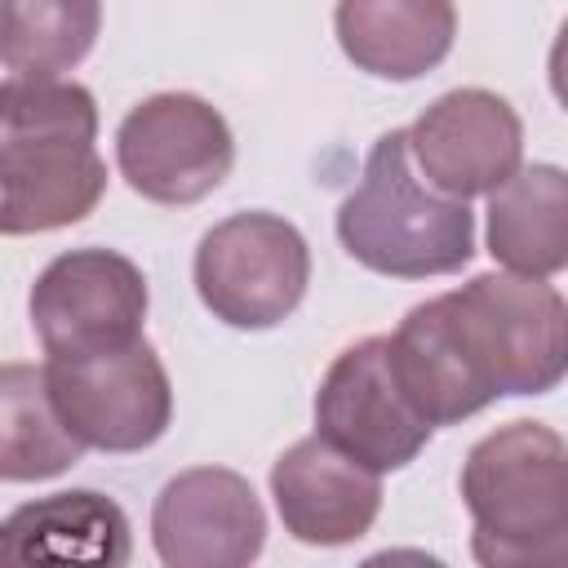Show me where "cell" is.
<instances>
[{"instance_id":"cell-13","label":"cell","mask_w":568,"mask_h":568,"mask_svg":"<svg viewBox=\"0 0 568 568\" xmlns=\"http://www.w3.org/2000/svg\"><path fill=\"white\" fill-rule=\"evenodd\" d=\"M271 497L280 524L302 546H351L382 510V475L306 435L271 466Z\"/></svg>"},{"instance_id":"cell-16","label":"cell","mask_w":568,"mask_h":568,"mask_svg":"<svg viewBox=\"0 0 568 568\" xmlns=\"http://www.w3.org/2000/svg\"><path fill=\"white\" fill-rule=\"evenodd\" d=\"M488 253L537 280L568 266V178L559 164H519L488 191Z\"/></svg>"},{"instance_id":"cell-8","label":"cell","mask_w":568,"mask_h":568,"mask_svg":"<svg viewBox=\"0 0 568 568\" xmlns=\"http://www.w3.org/2000/svg\"><path fill=\"white\" fill-rule=\"evenodd\" d=\"M501 395H546L568 368V306L555 284L488 271L453 288Z\"/></svg>"},{"instance_id":"cell-1","label":"cell","mask_w":568,"mask_h":568,"mask_svg":"<svg viewBox=\"0 0 568 568\" xmlns=\"http://www.w3.org/2000/svg\"><path fill=\"white\" fill-rule=\"evenodd\" d=\"M102 195L93 93L62 75L0 80V235L75 226Z\"/></svg>"},{"instance_id":"cell-10","label":"cell","mask_w":568,"mask_h":568,"mask_svg":"<svg viewBox=\"0 0 568 568\" xmlns=\"http://www.w3.org/2000/svg\"><path fill=\"white\" fill-rule=\"evenodd\" d=\"M404 138L413 169L453 200L497 191L524 160V124L493 89H453L435 98Z\"/></svg>"},{"instance_id":"cell-18","label":"cell","mask_w":568,"mask_h":568,"mask_svg":"<svg viewBox=\"0 0 568 568\" xmlns=\"http://www.w3.org/2000/svg\"><path fill=\"white\" fill-rule=\"evenodd\" d=\"M98 31L102 0H0V67L62 75L93 53Z\"/></svg>"},{"instance_id":"cell-9","label":"cell","mask_w":568,"mask_h":568,"mask_svg":"<svg viewBox=\"0 0 568 568\" xmlns=\"http://www.w3.org/2000/svg\"><path fill=\"white\" fill-rule=\"evenodd\" d=\"M315 435L377 475L404 470L430 444L435 426L404 399L386 337H364L328 364L315 390Z\"/></svg>"},{"instance_id":"cell-11","label":"cell","mask_w":568,"mask_h":568,"mask_svg":"<svg viewBox=\"0 0 568 568\" xmlns=\"http://www.w3.org/2000/svg\"><path fill=\"white\" fill-rule=\"evenodd\" d=\"M386 351L404 399L430 426H457L484 413L493 399H501L488 359L453 293L417 302L386 337Z\"/></svg>"},{"instance_id":"cell-14","label":"cell","mask_w":568,"mask_h":568,"mask_svg":"<svg viewBox=\"0 0 568 568\" xmlns=\"http://www.w3.org/2000/svg\"><path fill=\"white\" fill-rule=\"evenodd\" d=\"M333 36L342 53L377 80H422L457 40L453 0H337Z\"/></svg>"},{"instance_id":"cell-4","label":"cell","mask_w":568,"mask_h":568,"mask_svg":"<svg viewBox=\"0 0 568 568\" xmlns=\"http://www.w3.org/2000/svg\"><path fill=\"white\" fill-rule=\"evenodd\" d=\"M191 275L213 320L262 333L302 306L311 284V248L288 217L248 209L200 235Z\"/></svg>"},{"instance_id":"cell-15","label":"cell","mask_w":568,"mask_h":568,"mask_svg":"<svg viewBox=\"0 0 568 568\" xmlns=\"http://www.w3.org/2000/svg\"><path fill=\"white\" fill-rule=\"evenodd\" d=\"M133 555L129 515L93 488L36 497L0 519V564H106Z\"/></svg>"},{"instance_id":"cell-3","label":"cell","mask_w":568,"mask_h":568,"mask_svg":"<svg viewBox=\"0 0 568 568\" xmlns=\"http://www.w3.org/2000/svg\"><path fill=\"white\" fill-rule=\"evenodd\" d=\"M337 240L364 271L390 280L453 275L475 257V213L435 191L413 169L404 129H390L373 142L359 186L337 204Z\"/></svg>"},{"instance_id":"cell-12","label":"cell","mask_w":568,"mask_h":568,"mask_svg":"<svg viewBox=\"0 0 568 568\" xmlns=\"http://www.w3.org/2000/svg\"><path fill=\"white\" fill-rule=\"evenodd\" d=\"M151 541L169 568H244L266 546V510L240 470L195 466L160 488Z\"/></svg>"},{"instance_id":"cell-2","label":"cell","mask_w":568,"mask_h":568,"mask_svg":"<svg viewBox=\"0 0 568 568\" xmlns=\"http://www.w3.org/2000/svg\"><path fill=\"white\" fill-rule=\"evenodd\" d=\"M470 550L488 568H559L568 559V448L546 422H506L462 462Z\"/></svg>"},{"instance_id":"cell-6","label":"cell","mask_w":568,"mask_h":568,"mask_svg":"<svg viewBox=\"0 0 568 568\" xmlns=\"http://www.w3.org/2000/svg\"><path fill=\"white\" fill-rule=\"evenodd\" d=\"M115 164L142 200L182 209L226 182L235 138L226 115L200 93H151L120 120Z\"/></svg>"},{"instance_id":"cell-5","label":"cell","mask_w":568,"mask_h":568,"mask_svg":"<svg viewBox=\"0 0 568 568\" xmlns=\"http://www.w3.org/2000/svg\"><path fill=\"white\" fill-rule=\"evenodd\" d=\"M44 382L62 426L98 453H142L160 444L173 422V386L146 337L115 351L49 359Z\"/></svg>"},{"instance_id":"cell-7","label":"cell","mask_w":568,"mask_h":568,"mask_svg":"<svg viewBox=\"0 0 568 568\" xmlns=\"http://www.w3.org/2000/svg\"><path fill=\"white\" fill-rule=\"evenodd\" d=\"M146 275L115 248L58 253L31 284L27 315L49 359L115 351L142 337Z\"/></svg>"},{"instance_id":"cell-17","label":"cell","mask_w":568,"mask_h":568,"mask_svg":"<svg viewBox=\"0 0 568 568\" xmlns=\"http://www.w3.org/2000/svg\"><path fill=\"white\" fill-rule=\"evenodd\" d=\"M84 457V444L62 426L44 368L0 364V479L36 484L71 470Z\"/></svg>"}]
</instances>
